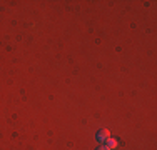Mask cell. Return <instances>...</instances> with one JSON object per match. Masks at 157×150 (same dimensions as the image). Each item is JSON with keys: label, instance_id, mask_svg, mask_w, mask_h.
I'll use <instances>...</instances> for the list:
<instances>
[{"label": "cell", "instance_id": "obj_3", "mask_svg": "<svg viewBox=\"0 0 157 150\" xmlns=\"http://www.w3.org/2000/svg\"><path fill=\"white\" fill-rule=\"evenodd\" d=\"M95 150H110L109 147H105V145H100V147L99 148H95Z\"/></svg>", "mask_w": 157, "mask_h": 150}, {"label": "cell", "instance_id": "obj_2", "mask_svg": "<svg viewBox=\"0 0 157 150\" xmlns=\"http://www.w3.org/2000/svg\"><path fill=\"white\" fill-rule=\"evenodd\" d=\"M105 147H109L110 150H114V148H117L119 147V142L115 140V138H112V137H109L105 140Z\"/></svg>", "mask_w": 157, "mask_h": 150}, {"label": "cell", "instance_id": "obj_1", "mask_svg": "<svg viewBox=\"0 0 157 150\" xmlns=\"http://www.w3.org/2000/svg\"><path fill=\"white\" fill-rule=\"evenodd\" d=\"M109 137H110V132H109L107 129H100L99 132L95 133V138H97V142H100V144H104V142H105Z\"/></svg>", "mask_w": 157, "mask_h": 150}]
</instances>
